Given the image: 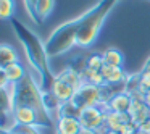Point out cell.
I'll return each instance as SVG.
<instances>
[{
	"instance_id": "cell-20",
	"label": "cell",
	"mask_w": 150,
	"mask_h": 134,
	"mask_svg": "<svg viewBox=\"0 0 150 134\" xmlns=\"http://www.w3.org/2000/svg\"><path fill=\"white\" fill-rule=\"evenodd\" d=\"M102 66H103V57H102V53H92V55L87 57V60H86V68L100 71Z\"/></svg>"
},
{
	"instance_id": "cell-9",
	"label": "cell",
	"mask_w": 150,
	"mask_h": 134,
	"mask_svg": "<svg viewBox=\"0 0 150 134\" xmlns=\"http://www.w3.org/2000/svg\"><path fill=\"white\" fill-rule=\"evenodd\" d=\"M50 92H52L62 104L71 102L73 97H74V94H76V91L71 87V86L66 84L65 81H62V79H58L57 76H55V79H53L52 86H50Z\"/></svg>"
},
{
	"instance_id": "cell-19",
	"label": "cell",
	"mask_w": 150,
	"mask_h": 134,
	"mask_svg": "<svg viewBox=\"0 0 150 134\" xmlns=\"http://www.w3.org/2000/svg\"><path fill=\"white\" fill-rule=\"evenodd\" d=\"M15 10H16L15 0H0V18L2 20H10V18H13Z\"/></svg>"
},
{
	"instance_id": "cell-7",
	"label": "cell",
	"mask_w": 150,
	"mask_h": 134,
	"mask_svg": "<svg viewBox=\"0 0 150 134\" xmlns=\"http://www.w3.org/2000/svg\"><path fill=\"white\" fill-rule=\"evenodd\" d=\"M131 95H132V105H131V110H129L131 121L139 128L140 124L145 123L150 118V108L145 105L144 95L140 92H132Z\"/></svg>"
},
{
	"instance_id": "cell-16",
	"label": "cell",
	"mask_w": 150,
	"mask_h": 134,
	"mask_svg": "<svg viewBox=\"0 0 150 134\" xmlns=\"http://www.w3.org/2000/svg\"><path fill=\"white\" fill-rule=\"evenodd\" d=\"M16 62H20L16 50L11 45H8V44H2L0 45V68L2 66H8V65L16 63Z\"/></svg>"
},
{
	"instance_id": "cell-4",
	"label": "cell",
	"mask_w": 150,
	"mask_h": 134,
	"mask_svg": "<svg viewBox=\"0 0 150 134\" xmlns=\"http://www.w3.org/2000/svg\"><path fill=\"white\" fill-rule=\"evenodd\" d=\"M71 102L82 111L84 108H89V107H102V105L107 104V99L103 95L102 87L89 84V82H84L76 91V94H74Z\"/></svg>"
},
{
	"instance_id": "cell-10",
	"label": "cell",
	"mask_w": 150,
	"mask_h": 134,
	"mask_svg": "<svg viewBox=\"0 0 150 134\" xmlns=\"http://www.w3.org/2000/svg\"><path fill=\"white\" fill-rule=\"evenodd\" d=\"M82 129L79 118L74 116H58L57 120V133L58 134H79Z\"/></svg>"
},
{
	"instance_id": "cell-17",
	"label": "cell",
	"mask_w": 150,
	"mask_h": 134,
	"mask_svg": "<svg viewBox=\"0 0 150 134\" xmlns=\"http://www.w3.org/2000/svg\"><path fill=\"white\" fill-rule=\"evenodd\" d=\"M102 57H103V65L108 66H123L124 63V55L118 49H107L102 53Z\"/></svg>"
},
{
	"instance_id": "cell-28",
	"label": "cell",
	"mask_w": 150,
	"mask_h": 134,
	"mask_svg": "<svg viewBox=\"0 0 150 134\" xmlns=\"http://www.w3.org/2000/svg\"><path fill=\"white\" fill-rule=\"evenodd\" d=\"M144 69H147V71H150V58L147 60V63H145V66H144Z\"/></svg>"
},
{
	"instance_id": "cell-25",
	"label": "cell",
	"mask_w": 150,
	"mask_h": 134,
	"mask_svg": "<svg viewBox=\"0 0 150 134\" xmlns=\"http://www.w3.org/2000/svg\"><path fill=\"white\" fill-rule=\"evenodd\" d=\"M139 129L142 131V133H145V134H150V118L145 121V123H142V124H140V126H139Z\"/></svg>"
},
{
	"instance_id": "cell-1",
	"label": "cell",
	"mask_w": 150,
	"mask_h": 134,
	"mask_svg": "<svg viewBox=\"0 0 150 134\" xmlns=\"http://www.w3.org/2000/svg\"><path fill=\"white\" fill-rule=\"evenodd\" d=\"M13 26L15 31L18 34V39L21 40V44L26 49V55L28 60L31 62V65L34 66V69L39 74V86L45 87V79H50L53 82V76H50V69H49V55H47L45 45H42L40 39L29 31L26 26L20 23L18 20H13Z\"/></svg>"
},
{
	"instance_id": "cell-23",
	"label": "cell",
	"mask_w": 150,
	"mask_h": 134,
	"mask_svg": "<svg viewBox=\"0 0 150 134\" xmlns=\"http://www.w3.org/2000/svg\"><path fill=\"white\" fill-rule=\"evenodd\" d=\"M139 129V128L136 126V124L131 121V123H127V124H124L123 128L120 129V134H136V131Z\"/></svg>"
},
{
	"instance_id": "cell-18",
	"label": "cell",
	"mask_w": 150,
	"mask_h": 134,
	"mask_svg": "<svg viewBox=\"0 0 150 134\" xmlns=\"http://www.w3.org/2000/svg\"><path fill=\"white\" fill-rule=\"evenodd\" d=\"M81 73H82V78H84V81L89 82V84L98 86V87H103V86L107 84L100 71H95V69H91V68H84Z\"/></svg>"
},
{
	"instance_id": "cell-21",
	"label": "cell",
	"mask_w": 150,
	"mask_h": 134,
	"mask_svg": "<svg viewBox=\"0 0 150 134\" xmlns=\"http://www.w3.org/2000/svg\"><path fill=\"white\" fill-rule=\"evenodd\" d=\"M147 91H150V71L142 69V73L139 74V92L144 95Z\"/></svg>"
},
{
	"instance_id": "cell-33",
	"label": "cell",
	"mask_w": 150,
	"mask_h": 134,
	"mask_svg": "<svg viewBox=\"0 0 150 134\" xmlns=\"http://www.w3.org/2000/svg\"><path fill=\"white\" fill-rule=\"evenodd\" d=\"M57 134H58V133H57Z\"/></svg>"
},
{
	"instance_id": "cell-32",
	"label": "cell",
	"mask_w": 150,
	"mask_h": 134,
	"mask_svg": "<svg viewBox=\"0 0 150 134\" xmlns=\"http://www.w3.org/2000/svg\"><path fill=\"white\" fill-rule=\"evenodd\" d=\"M136 134H145V133H142L140 129H137V131H136Z\"/></svg>"
},
{
	"instance_id": "cell-6",
	"label": "cell",
	"mask_w": 150,
	"mask_h": 134,
	"mask_svg": "<svg viewBox=\"0 0 150 134\" xmlns=\"http://www.w3.org/2000/svg\"><path fill=\"white\" fill-rule=\"evenodd\" d=\"M13 115L16 118L18 126H34V128H47L44 124L42 118L39 116L34 108L31 107H23V105H16L13 110Z\"/></svg>"
},
{
	"instance_id": "cell-2",
	"label": "cell",
	"mask_w": 150,
	"mask_h": 134,
	"mask_svg": "<svg viewBox=\"0 0 150 134\" xmlns=\"http://www.w3.org/2000/svg\"><path fill=\"white\" fill-rule=\"evenodd\" d=\"M120 0H100L91 11L82 15V24L79 28L78 37H76V45L89 47L95 42L98 37V33L102 29V24L110 15L111 8L118 4Z\"/></svg>"
},
{
	"instance_id": "cell-12",
	"label": "cell",
	"mask_w": 150,
	"mask_h": 134,
	"mask_svg": "<svg viewBox=\"0 0 150 134\" xmlns=\"http://www.w3.org/2000/svg\"><path fill=\"white\" fill-rule=\"evenodd\" d=\"M102 76H103L107 84H118L126 79V73L123 71V66H108L103 65L100 69Z\"/></svg>"
},
{
	"instance_id": "cell-24",
	"label": "cell",
	"mask_w": 150,
	"mask_h": 134,
	"mask_svg": "<svg viewBox=\"0 0 150 134\" xmlns=\"http://www.w3.org/2000/svg\"><path fill=\"white\" fill-rule=\"evenodd\" d=\"M18 131H23L24 134H40L39 128H34V126H18Z\"/></svg>"
},
{
	"instance_id": "cell-27",
	"label": "cell",
	"mask_w": 150,
	"mask_h": 134,
	"mask_svg": "<svg viewBox=\"0 0 150 134\" xmlns=\"http://www.w3.org/2000/svg\"><path fill=\"white\" fill-rule=\"evenodd\" d=\"M79 134H98V133H97V131H94V129H86V128H82Z\"/></svg>"
},
{
	"instance_id": "cell-15",
	"label": "cell",
	"mask_w": 150,
	"mask_h": 134,
	"mask_svg": "<svg viewBox=\"0 0 150 134\" xmlns=\"http://www.w3.org/2000/svg\"><path fill=\"white\" fill-rule=\"evenodd\" d=\"M53 8H55V0H37L36 5H34V13H36L37 23L45 21L52 15Z\"/></svg>"
},
{
	"instance_id": "cell-22",
	"label": "cell",
	"mask_w": 150,
	"mask_h": 134,
	"mask_svg": "<svg viewBox=\"0 0 150 134\" xmlns=\"http://www.w3.org/2000/svg\"><path fill=\"white\" fill-rule=\"evenodd\" d=\"M36 2H37V0H24V7H26V11H28L29 18L34 21V23H37L36 13H34V5H36Z\"/></svg>"
},
{
	"instance_id": "cell-14",
	"label": "cell",
	"mask_w": 150,
	"mask_h": 134,
	"mask_svg": "<svg viewBox=\"0 0 150 134\" xmlns=\"http://www.w3.org/2000/svg\"><path fill=\"white\" fill-rule=\"evenodd\" d=\"M57 78L62 79V81H65L66 84H69L73 89H74V91H78V89L86 82L84 78H82V73L81 71H76V69H73V68L63 69V71L57 76Z\"/></svg>"
},
{
	"instance_id": "cell-3",
	"label": "cell",
	"mask_w": 150,
	"mask_h": 134,
	"mask_svg": "<svg viewBox=\"0 0 150 134\" xmlns=\"http://www.w3.org/2000/svg\"><path fill=\"white\" fill-rule=\"evenodd\" d=\"M82 24V15L79 18L68 21L62 24L52 33L49 40L45 42V50L49 57H57L68 52L73 45H76V37H78L79 28Z\"/></svg>"
},
{
	"instance_id": "cell-26",
	"label": "cell",
	"mask_w": 150,
	"mask_h": 134,
	"mask_svg": "<svg viewBox=\"0 0 150 134\" xmlns=\"http://www.w3.org/2000/svg\"><path fill=\"white\" fill-rule=\"evenodd\" d=\"M144 102H145V105L150 108V91H147L145 94H144Z\"/></svg>"
},
{
	"instance_id": "cell-30",
	"label": "cell",
	"mask_w": 150,
	"mask_h": 134,
	"mask_svg": "<svg viewBox=\"0 0 150 134\" xmlns=\"http://www.w3.org/2000/svg\"><path fill=\"white\" fill-rule=\"evenodd\" d=\"M2 134H15V131H4L2 129Z\"/></svg>"
},
{
	"instance_id": "cell-31",
	"label": "cell",
	"mask_w": 150,
	"mask_h": 134,
	"mask_svg": "<svg viewBox=\"0 0 150 134\" xmlns=\"http://www.w3.org/2000/svg\"><path fill=\"white\" fill-rule=\"evenodd\" d=\"M15 134H24V133H23V131H18L16 129V131H15Z\"/></svg>"
},
{
	"instance_id": "cell-29",
	"label": "cell",
	"mask_w": 150,
	"mask_h": 134,
	"mask_svg": "<svg viewBox=\"0 0 150 134\" xmlns=\"http://www.w3.org/2000/svg\"><path fill=\"white\" fill-rule=\"evenodd\" d=\"M107 134H120V131H113V129H108Z\"/></svg>"
},
{
	"instance_id": "cell-13",
	"label": "cell",
	"mask_w": 150,
	"mask_h": 134,
	"mask_svg": "<svg viewBox=\"0 0 150 134\" xmlns=\"http://www.w3.org/2000/svg\"><path fill=\"white\" fill-rule=\"evenodd\" d=\"M131 123V115L129 113H116V111H107V120H105V124H107L108 129L113 131H120L124 124Z\"/></svg>"
},
{
	"instance_id": "cell-11",
	"label": "cell",
	"mask_w": 150,
	"mask_h": 134,
	"mask_svg": "<svg viewBox=\"0 0 150 134\" xmlns=\"http://www.w3.org/2000/svg\"><path fill=\"white\" fill-rule=\"evenodd\" d=\"M0 73L8 79V82H13V84H18V82H21L26 78V69H24V66L20 62L11 63L8 66H2Z\"/></svg>"
},
{
	"instance_id": "cell-5",
	"label": "cell",
	"mask_w": 150,
	"mask_h": 134,
	"mask_svg": "<svg viewBox=\"0 0 150 134\" xmlns=\"http://www.w3.org/2000/svg\"><path fill=\"white\" fill-rule=\"evenodd\" d=\"M105 120H107V110L103 107H89L84 108L79 115V121L81 126L86 129H100L105 126Z\"/></svg>"
},
{
	"instance_id": "cell-8",
	"label": "cell",
	"mask_w": 150,
	"mask_h": 134,
	"mask_svg": "<svg viewBox=\"0 0 150 134\" xmlns=\"http://www.w3.org/2000/svg\"><path fill=\"white\" fill-rule=\"evenodd\" d=\"M132 105V95L129 92H118L113 94L107 100V104L102 105L107 111H116V113H129Z\"/></svg>"
}]
</instances>
